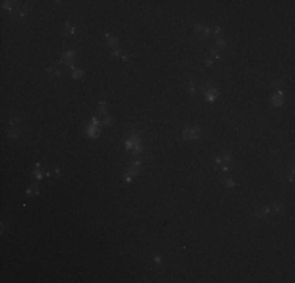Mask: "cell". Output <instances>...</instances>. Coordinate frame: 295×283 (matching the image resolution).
Masks as SVG:
<instances>
[{
  "mask_svg": "<svg viewBox=\"0 0 295 283\" xmlns=\"http://www.w3.org/2000/svg\"><path fill=\"white\" fill-rule=\"evenodd\" d=\"M126 148L127 150H131V151H133L135 154H140V153H143V146H141V137H140V134H137V132H133V134H131V137L126 140Z\"/></svg>",
  "mask_w": 295,
  "mask_h": 283,
  "instance_id": "1",
  "label": "cell"
},
{
  "mask_svg": "<svg viewBox=\"0 0 295 283\" xmlns=\"http://www.w3.org/2000/svg\"><path fill=\"white\" fill-rule=\"evenodd\" d=\"M199 135H201V131L198 126H187L182 134L184 140H196V138H199Z\"/></svg>",
  "mask_w": 295,
  "mask_h": 283,
  "instance_id": "2",
  "label": "cell"
},
{
  "mask_svg": "<svg viewBox=\"0 0 295 283\" xmlns=\"http://www.w3.org/2000/svg\"><path fill=\"white\" fill-rule=\"evenodd\" d=\"M272 106H275V107H281L283 106V102H284V93H283V90H275V93L272 94Z\"/></svg>",
  "mask_w": 295,
  "mask_h": 283,
  "instance_id": "3",
  "label": "cell"
},
{
  "mask_svg": "<svg viewBox=\"0 0 295 283\" xmlns=\"http://www.w3.org/2000/svg\"><path fill=\"white\" fill-rule=\"evenodd\" d=\"M218 94H220V93L217 91V88H213V87H209V85H207L206 88H204V96H206V101L211 102V104L218 98Z\"/></svg>",
  "mask_w": 295,
  "mask_h": 283,
  "instance_id": "4",
  "label": "cell"
},
{
  "mask_svg": "<svg viewBox=\"0 0 295 283\" xmlns=\"http://www.w3.org/2000/svg\"><path fill=\"white\" fill-rule=\"evenodd\" d=\"M85 132H87V135L91 137V138H96V137L101 135V129H99V126H93V124L85 127Z\"/></svg>",
  "mask_w": 295,
  "mask_h": 283,
  "instance_id": "5",
  "label": "cell"
},
{
  "mask_svg": "<svg viewBox=\"0 0 295 283\" xmlns=\"http://www.w3.org/2000/svg\"><path fill=\"white\" fill-rule=\"evenodd\" d=\"M195 30H196L198 33H203L206 38H209L212 35V28L207 27V25H199V24H198V25H195Z\"/></svg>",
  "mask_w": 295,
  "mask_h": 283,
  "instance_id": "6",
  "label": "cell"
},
{
  "mask_svg": "<svg viewBox=\"0 0 295 283\" xmlns=\"http://www.w3.org/2000/svg\"><path fill=\"white\" fill-rule=\"evenodd\" d=\"M105 39H107V44H108V47L110 49H118V46H119V43H118V39L115 38V36H112V35H105Z\"/></svg>",
  "mask_w": 295,
  "mask_h": 283,
  "instance_id": "7",
  "label": "cell"
},
{
  "mask_svg": "<svg viewBox=\"0 0 295 283\" xmlns=\"http://www.w3.org/2000/svg\"><path fill=\"white\" fill-rule=\"evenodd\" d=\"M74 55H76L74 51H66L63 54V57L60 58V62H74Z\"/></svg>",
  "mask_w": 295,
  "mask_h": 283,
  "instance_id": "8",
  "label": "cell"
},
{
  "mask_svg": "<svg viewBox=\"0 0 295 283\" xmlns=\"http://www.w3.org/2000/svg\"><path fill=\"white\" fill-rule=\"evenodd\" d=\"M105 107H107V102L105 101H99V104H97V113H99V115H102V117L108 115Z\"/></svg>",
  "mask_w": 295,
  "mask_h": 283,
  "instance_id": "9",
  "label": "cell"
},
{
  "mask_svg": "<svg viewBox=\"0 0 295 283\" xmlns=\"http://www.w3.org/2000/svg\"><path fill=\"white\" fill-rule=\"evenodd\" d=\"M19 135H21L19 127H8V137L9 138H17Z\"/></svg>",
  "mask_w": 295,
  "mask_h": 283,
  "instance_id": "10",
  "label": "cell"
},
{
  "mask_svg": "<svg viewBox=\"0 0 295 283\" xmlns=\"http://www.w3.org/2000/svg\"><path fill=\"white\" fill-rule=\"evenodd\" d=\"M267 214H270V206H265V208H262V209H259V211H256V212H254V216H256V217H259V219L265 217Z\"/></svg>",
  "mask_w": 295,
  "mask_h": 283,
  "instance_id": "11",
  "label": "cell"
},
{
  "mask_svg": "<svg viewBox=\"0 0 295 283\" xmlns=\"http://www.w3.org/2000/svg\"><path fill=\"white\" fill-rule=\"evenodd\" d=\"M33 176L36 178V181H41V179H43V172H41V168H39V164H36V165H35Z\"/></svg>",
  "mask_w": 295,
  "mask_h": 283,
  "instance_id": "12",
  "label": "cell"
},
{
  "mask_svg": "<svg viewBox=\"0 0 295 283\" xmlns=\"http://www.w3.org/2000/svg\"><path fill=\"white\" fill-rule=\"evenodd\" d=\"M38 192H39V187L33 184V186H30V187L27 189L25 195H27V197H32V195H36V193H38Z\"/></svg>",
  "mask_w": 295,
  "mask_h": 283,
  "instance_id": "13",
  "label": "cell"
},
{
  "mask_svg": "<svg viewBox=\"0 0 295 283\" xmlns=\"http://www.w3.org/2000/svg\"><path fill=\"white\" fill-rule=\"evenodd\" d=\"M71 76H72V79H77V80H79L80 77L85 76V71H83V69H72Z\"/></svg>",
  "mask_w": 295,
  "mask_h": 283,
  "instance_id": "14",
  "label": "cell"
},
{
  "mask_svg": "<svg viewBox=\"0 0 295 283\" xmlns=\"http://www.w3.org/2000/svg\"><path fill=\"white\" fill-rule=\"evenodd\" d=\"M270 211H276V212L283 211V203L281 201H273L272 206H270Z\"/></svg>",
  "mask_w": 295,
  "mask_h": 283,
  "instance_id": "15",
  "label": "cell"
},
{
  "mask_svg": "<svg viewBox=\"0 0 295 283\" xmlns=\"http://www.w3.org/2000/svg\"><path fill=\"white\" fill-rule=\"evenodd\" d=\"M19 124H21V120L17 117H14L8 121V127H19Z\"/></svg>",
  "mask_w": 295,
  "mask_h": 283,
  "instance_id": "16",
  "label": "cell"
},
{
  "mask_svg": "<svg viewBox=\"0 0 295 283\" xmlns=\"http://www.w3.org/2000/svg\"><path fill=\"white\" fill-rule=\"evenodd\" d=\"M64 27H66V28H64V33H66V35H74V33H76V27L71 25L69 22L64 24Z\"/></svg>",
  "mask_w": 295,
  "mask_h": 283,
  "instance_id": "17",
  "label": "cell"
},
{
  "mask_svg": "<svg viewBox=\"0 0 295 283\" xmlns=\"http://www.w3.org/2000/svg\"><path fill=\"white\" fill-rule=\"evenodd\" d=\"M101 124L102 126H110V124H113V118H112V115H105L102 118V121H101Z\"/></svg>",
  "mask_w": 295,
  "mask_h": 283,
  "instance_id": "18",
  "label": "cell"
},
{
  "mask_svg": "<svg viewBox=\"0 0 295 283\" xmlns=\"http://www.w3.org/2000/svg\"><path fill=\"white\" fill-rule=\"evenodd\" d=\"M47 72H49V74H52V76H57V77H60V76H61V71H60V69H57L55 66L47 68Z\"/></svg>",
  "mask_w": 295,
  "mask_h": 283,
  "instance_id": "19",
  "label": "cell"
},
{
  "mask_svg": "<svg viewBox=\"0 0 295 283\" xmlns=\"http://www.w3.org/2000/svg\"><path fill=\"white\" fill-rule=\"evenodd\" d=\"M215 44H217V49H218V51H223V49H226V41H224V39H221V38H218Z\"/></svg>",
  "mask_w": 295,
  "mask_h": 283,
  "instance_id": "20",
  "label": "cell"
},
{
  "mask_svg": "<svg viewBox=\"0 0 295 283\" xmlns=\"http://www.w3.org/2000/svg\"><path fill=\"white\" fill-rule=\"evenodd\" d=\"M112 55H113V57H119V58H123V60H127V58L124 57L123 51H119V49H113V51H112Z\"/></svg>",
  "mask_w": 295,
  "mask_h": 283,
  "instance_id": "21",
  "label": "cell"
},
{
  "mask_svg": "<svg viewBox=\"0 0 295 283\" xmlns=\"http://www.w3.org/2000/svg\"><path fill=\"white\" fill-rule=\"evenodd\" d=\"M223 184L226 187H234L236 186V181H234L232 178H226V179H223Z\"/></svg>",
  "mask_w": 295,
  "mask_h": 283,
  "instance_id": "22",
  "label": "cell"
},
{
  "mask_svg": "<svg viewBox=\"0 0 295 283\" xmlns=\"http://www.w3.org/2000/svg\"><path fill=\"white\" fill-rule=\"evenodd\" d=\"M2 7H3L5 9H8L9 13L13 11V2H2Z\"/></svg>",
  "mask_w": 295,
  "mask_h": 283,
  "instance_id": "23",
  "label": "cell"
},
{
  "mask_svg": "<svg viewBox=\"0 0 295 283\" xmlns=\"http://www.w3.org/2000/svg\"><path fill=\"white\" fill-rule=\"evenodd\" d=\"M188 91L192 93V94H195V93H196V87H195L193 80H188Z\"/></svg>",
  "mask_w": 295,
  "mask_h": 283,
  "instance_id": "24",
  "label": "cell"
},
{
  "mask_svg": "<svg viewBox=\"0 0 295 283\" xmlns=\"http://www.w3.org/2000/svg\"><path fill=\"white\" fill-rule=\"evenodd\" d=\"M25 14H27V8L24 7L21 11H19V17H25Z\"/></svg>",
  "mask_w": 295,
  "mask_h": 283,
  "instance_id": "25",
  "label": "cell"
},
{
  "mask_svg": "<svg viewBox=\"0 0 295 283\" xmlns=\"http://www.w3.org/2000/svg\"><path fill=\"white\" fill-rule=\"evenodd\" d=\"M204 63H206V66H212V63H213V60H212V58H211V57H207V58H206V60H204Z\"/></svg>",
  "mask_w": 295,
  "mask_h": 283,
  "instance_id": "26",
  "label": "cell"
},
{
  "mask_svg": "<svg viewBox=\"0 0 295 283\" xmlns=\"http://www.w3.org/2000/svg\"><path fill=\"white\" fill-rule=\"evenodd\" d=\"M220 32H221V27H215L213 30H212V33H215V35H218Z\"/></svg>",
  "mask_w": 295,
  "mask_h": 283,
  "instance_id": "27",
  "label": "cell"
},
{
  "mask_svg": "<svg viewBox=\"0 0 295 283\" xmlns=\"http://www.w3.org/2000/svg\"><path fill=\"white\" fill-rule=\"evenodd\" d=\"M154 261L159 264V263H162V258H160V256H156V258H154Z\"/></svg>",
  "mask_w": 295,
  "mask_h": 283,
  "instance_id": "28",
  "label": "cell"
},
{
  "mask_svg": "<svg viewBox=\"0 0 295 283\" xmlns=\"http://www.w3.org/2000/svg\"><path fill=\"white\" fill-rule=\"evenodd\" d=\"M289 181H294V172L289 173Z\"/></svg>",
  "mask_w": 295,
  "mask_h": 283,
  "instance_id": "29",
  "label": "cell"
},
{
  "mask_svg": "<svg viewBox=\"0 0 295 283\" xmlns=\"http://www.w3.org/2000/svg\"><path fill=\"white\" fill-rule=\"evenodd\" d=\"M6 231V223H2V233Z\"/></svg>",
  "mask_w": 295,
  "mask_h": 283,
  "instance_id": "30",
  "label": "cell"
}]
</instances>
